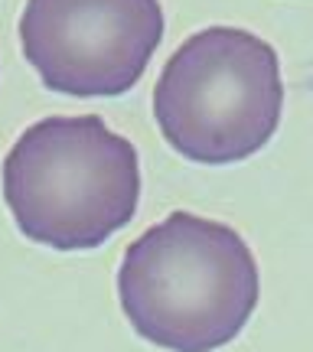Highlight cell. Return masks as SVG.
I'll return each mask as SVG.
<instances>
[{"mask_svg":"<svg viewBox=\"0 0 313 352\" xmlns=\"http://www.w3.org/2000/svg\"><path fill=\"white\" fill-rule=\"evenodd\" d=\"M118 297L140 340L166 352H215L248 327L261 274L235 228L170 212L125 252Z\"/></svg>","mask_w":313,"mask_h":352,"instance_id":"cell-1","label":"cell"},{"mask_svg":"<svg viewBox=\"0 0 313 352\" xmlns=\"http://www.w3.org/2000/svg\"><path fill=\"white\" fill-rule=\"evenodd\" d=\"M163 26L160 0H26L20 50L52 91L118 98L147 72Z\"/></svg>","mask_w":313,"mask_h":352,"instance_id":"cell-4","label":"cell"},{"mask_svg":"<svg viewBox=\"0 0 313 352\" xmlns=\"http://www.w3.org/2000/svg\"><path fill=\"white\" fill-rule=\"evenodd\" d=\"M3 199L30 241L88 252L138 215L140 157L95 114L43 118L3 160Z\"/></svg>","mask_w":313,"mask_h":352,"instance_id":"cell-2","label":"cell"},{"mask_svg":"<svg viewBox=\"0 0 313 352\" xmlns=\"http://www.w3.org/2000/svg\"><path fill=\"white\" fill-rule=\"evenodd\" d=\"M284 111L281 59L238 26L199 30L166 59L153 88L163 140L193 164L248 160L274 138Z\"/></svg>","mask_w":313,"mask_h":352,"instance_id":"cell-3","label":"cell"}]
</instances>
